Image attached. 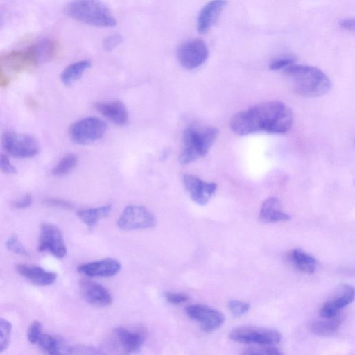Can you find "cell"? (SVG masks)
I'll use <instances>...</instances> for the list:
<instances>
[{
	"label": "cell",
	"instance_id": "cell-5",
	"mask_svg": "<svg viewBox=\"0 0 355 355\" xmlns=\"http://www.w3.org/2000/svg\"><path fill=\"white\" fill-rule=\"evenodd\" d=\"M107 130L106 123L96 117H86L73 123L69 137L76 144L87 145L100 139Z\"/></svg>",
	"mask_w": 355,
	"mask_h": 355
},
{
	"label": "cell",
	"instance_id": "cell-34",
	"mask_svg": "<svg viewBox=\"0 0 355 355\" xmlns=\"http://www.w3.org/2000/svg\"><path fill=\"white\" fill-rule=\"evenodd\" d=\"M6 245L9 250L15 254L20 255H27L28 254L25 247L15 236L9 238Z\"/></svg>",
	"mask_w": 355,
	"mask_h": 355
},
{
	"label": "cell",
	"instance_id": "cell-26",
	"mask_svg": "<svg viewBox=\"0 0 355 355\" xmlns=\"http://www.w3.org/2000/svg\"><path fill=\"white\" fill-rule=\"evenodd\" d=\"M111 206L109 205L101 206L98 207L82 209L77 212L78 218L85 225L92 227L98 221L110 214Z\"/></svg>",
	"mask_w": 355,
	"mask_h": 355
},
{
	"label": "cell",
	"instance_id": "cell-36",
	"mask_svg": "<svg viewBox=\"0 0 355 355\" xmlns=\"http://www.w3.org/2000/svg\"><path fill=\"white\" fill-rule=\"evenodd\" d=\"M0 170L7 174H15L17 173L16 168L8 157L1 153H0Z\"/></svg>",
	"mask_w": 355,
	"mask_h": 355
},
{
	"label": "cell",
	"instance_id": "cell-33",
	"mask_svg": "<svg viewBox=\"0 0 355 355\" xmlns=\"http://www.w3.org/2000/svg\"><path fill=\"white\" fill-rule=\"evenodd\" d=\"M42 334V324L39 321H33L28 327L27 337L32 344L37 343Z\"/></svg>",
	"mask_w": 355,
	"mask_h": 355
},
{
	"label": "cell",
	"instance_id": "cell-32",
	"mask_svg": "<svg viewBox=\"0 0 355 355\" xmlns=\"http://www.w3.org/2000/svg\"><path fill=\"white\" fill-rule=\"evenodd\" d=\"M123 41V37L121 34L113 33L103 39L102 47L106 51H111L119 46Z\"/></svg>",
	"mask_w": 355,
	"mask_h": 355
},
{
	"label": "cell",
	"instance_id": "cell-23",
	"mask_svg": "<svg viewBox=\"0 0 355 355\" xmlns=\"http://www.w3.org/2000/svg\"><path fill=\"white\" fill-rule=\"evenodd\" d=\"M289 259L293 265L302 272L311 274L315 270V258L300 249L291 250Z\"/></svg>",
	"mask_w": 355,
	"mask_h": 355
},
{
	"label": "cell",
	"instance_id": "cell-4",
	"mask_svg": "<svg viewBox=\"0 0 355 355\" xmlns=\"http://www.w3.org/2000/svg\"><path fill=\"white\" fill-rule=\"evenodd\" d=\"M65 12L80 22L96 27H112L117 24L110 9L100 0H73Z\"/></svg>",
	"mask_w": 355,
	"mask_h": 355
},
{
	"label": "cell",
	"instance_id": "cell-37",
	"mask_svg": "<svg viewBox=\"0 0 355 355\" xmlns=\"http://www.w3.org/2000/svg\"><path fill=\"white\" fill-rule=\"evenodd\" d=\"M32 202V197L30 194H26L23 198L14 203V207L17 209H24L30 206Z\"/></svg>",
	"mask_w": 355,
	"mask_h": 355
},
{
	"label": "cell",
	"instance_id": "cell-12",
	"mask_svg": "<svg viewBox=\"0 0 355 355\" xmlns=\"http://www.w3.org/2000/svg\"><path fill=\"white\" fill-rule=\"evenodd\" d=\"M354 298V289L349 284L338 286L319 310L322 318H330L338 314L340 309L349 304Z\"/></svg>",
	"mask_w": 355,
	"mask_h": 355
},
{
	"label": "cell",
	"instance_id": "cell-20",
	"mask_svg": "<svg viewBox=\"0 0 355 355\" xmlns=\"http://www.w3.org/2000/svg\"><path fill=\"white\" fill-rule=\"evenodd\" d=\"M259 218L263 223H273L288 220L290 216L282 211L281 202L277 198L270 197L261 205Z\"/></svg>",
	"mask_w": 355,
	"mask_h": 355
},
{
	"label": "cell",
	"instance_id": "cell-8",
	"mask_svg": "<svg viewBox=\"0 0 355 355\" xmlns=\"http://www.w3.org/2000/svg\"><path fill=\"white\" fill-rule=\"evenodd\" d=\"M178 60L180 65L189 70L203 64L209 56L206 43L199 39H190L182 43L178 49Z\"/></svg>",
	"mask_w": 355,
	"mask_h": 355
},
{
	"label": "cell",
	"instance_id": "cell-21",
	"mask_svg": "<svg viewBox=\"0 0 355 355\" xmlns=\"http://www.w3.org/2000/svg\"><path fill=\"white\" fill-rule=\"evenodd\" d=\"M40 347L49 354H71V347L58 336L42 334L37 342Z\"/></svg>",
	"mask_w": 355,
	"mask_h": 355
},
{
	"label": "cell",
	"instance_id": "cell-11",
	"mask_svg": "<svg viewBox=\"0 0 355 355\" xmlns=\"http://www.w3.org/2000/svg\"><path fill=\"white\" fill-rule=\"evenodd\" d=\"M38 250L48 251L58 258L67 254V247L60 229L53 224L44 223L41 225Z\"/></svg>",
	"mask_w": 355,
	"mask_h": 355
},
{
	"label": "cell",
	"instance_id": "cell-27",
	"mask_svg": "<svg viewBox=\"0 0 355 355\" xmlns=\"http://www.w3.org/2000/svg\"><path fill=\"white\" fill-rule=\"evenodd\" d=\"M78 156L69 153L64 156L52 169V173L56 176H63L70 173L77 165Z\"/></svg>",
	"mask_w": 355,
	"mask_h": 355
},
{
	"label": "cell",
	"instance_id": "cell-7",
	"mask_svg": "<svg viewBox=\"0 0 355 355\" xmlns=\"http://www.w3.org/2000/svg\"><path fill=\"white\" fill-rule=\"evenodd\" d=\"M155 224V217L148 209L135 205L127 206L117 220L118 227L123 230L148 229Z\"/></svg>",
	"mask_w": 355,
	"mask_h": 355
},
{
	"label": "cell",
	"instance_id": "cell-40",
	"mask_svg": "<svg viewBox=\"0 0 355 355\" xmlns=\"http://www.w3.org/2000/svg\"><path fill=\"white\" fill-rule=\"evenodd\" d=\"M9 79L4 75L0 68V87H6L9 84Z\"/></svg>",
	"mask_w": 355,
	"mask_h": 355
},
{
	"label": "cell",
	"instance_id": "cell-22",
	"mask_svg": "<svg viewBox=\"0 0 355 355\" xmlns=\"http://www.w3.org/2000/svg\"><path fill=\"white\" fill-rule=\"evenodd\" d=\"M92 65L89 60H83L68 65L61 73V81L69 86L79 80L85 71Z\"/></svg>",
	"mask_w": 355,
	"mask_h": 355
},
{
	"label": "cell",
	"instance_id": "cell-39",
	"mask_svg": "<svg viewBox=\"0 0 355 355\" xmlns=\"http://www.w3.org/2000/svg\"><path fill=\"white\" fill-rule=\"evenodd\" d=\"M340 26L349 31H354L355 21L354 19H345L339 21Z\"/></svg>",
	"mask_w": 355,
	"mask_h": 355
},
{
	"label": "cell",
	"instance_id": "cell-17",
	"mask_svg": "<svg viewBox=\"0 0 355 355\" xmlns=\"http://www.w3.org/2000/svg\"><path fill=\"white\" fill-rule=\"evenodd\" d=\"M94 107L103 116L117 125H124L128 122V109L120 101L97 102Z\"/></svg>",
	"mask_w": 355,
	"mask_h": 355
},
{
	"label": "cell",
	"instance_id": "cell-13",
	"mask_svg": "<svg viewBox=\"0 0 355 355\" xmlns=\"http://www.w3.org/2000/svg\"><path fill=\"white\" fill-rule=\"evenodd\" d=\"M182 181L191 200L199 205H205L217 189L216 183L205 182L191 174H184Z\"/></svg>",
	"mask_w": 355,
	"mask_h": 355
},
{
	"label": "cell",
	"instance_id": "cell-29",
	"mask_svg": "<svg viewBox=\"0 0 355 355\" xmlns=\"http://www.w3.org/2000/svg\"><path fill=\"white\" fill-rule=\"evenodd\" d=\"M243 354H269V355H277L282 354V353L279 350V349L271 346V345H260V346L256 347H250L248 349H245V351L243 352Z\"/></svg>",
	"mask_w": 355,
	"mask_h": 355
},
{
	"label": "cell",
	"instance_id": "cell-19",
	"mask_svg": "<svg viewBox=\"0 0 355 355\" xmlns=\"http://www.w3.org/2000/svg\"><path fill=\"white\" fill-rule=\"evenodd\" d=\"M114 338L116 344L128 353L138 351L144 342V336L142 333L123 327L115 329Z\"/></svg>",
	"mask_w": 355,
	"mask_h": 355
},
{
	"label": "cell",
	"instance_id": "cell-24",
	"mask_svg": "<svg viewBox=\"0 0 355 355\" xmlns=\"http://www.w3.org/2000/svg\"><path fill=\"white\" fill-rule=\"evenodd\" d=\"M55 44L51 40H43L34 44L27 50L34 62L37 64L53 58L55 53Z\"/></svg>",
	"mask_w": 355,
	"mask_h": 355
},
{
	"label": "cell",
	"instance_id": "cell-30",
	"mask_svg": "<svg viewBox=\"0 0 355 355\" xmlns=\"http://www.w3.org/2000/svg\"><path fill=\"white\" fill-rule=\"evenodd\" d=\"M295 58L292 55H282L277 57L270 62L269 69L272 71L280 70L294 64Z\"/></svg>",
	"mask_w": 355,
	"mask_h": 355
},
{
	"label": "cell",
	"instance_id": "cell-31",
	"mask_svg": "<svg viewBox=\"0 0 355 355\" xmlns=\"http://www.w3.org/2000/svg\"><path fill=\"white\" fill-rule=\"evenodd\" d=\"M228 308L234 317H240L249 311L250 304L240 300H232L229 301Z\"/></svg>",
	"mask_w": 355,
	"mask_h": 355
},
{
	"label": "cell",
	"instance_id": "cell-28",
	"mask_svg": "<svg viewBox=\"0 0 355 355\" xmlns=\"http://www.w3.org/2000/svg\"><path fill=\"white\" fill-rule=\"evenodd\" d=\"M12 332V324L5 318H0V352L9 345Z\"/></svg>",
	"mask_w": 355,
	"mask_h": 355
},
{
	"label": "cell",
	"instance_id": "cell-18",
	"mask_svg": "<svg viewBox=\"0 0 355 355\" xmlns=\"http://www.w3.org/2000/svg\"><path fill=\"white\" fill-rule=\"evenodd\" d=\"M17 272L31 282L40 286H49L56 279L57 275L33 264L19 263L16 266Z\"/></svg>",
	"mask_w": 355,
	"mask_h": 355
},
{
	"label": "cell",
	"instance_id": "cell-35",
	"mask_svg": "<svg viewBox=\"0 0 355 355\" xmlns=\"http://www.w3.org/2000/svg\"><path fill=\"white\" fill-rule=\"evenodd\" d=\"M166 300L173 304H181L186 302L189 297L182 293L168 292L165 293Z\"/></svg>",
	"mask_w": 355,
	"mask_h": 355
},
{
	"label": "cell",
	"instance_id": "cell-9",
	"mask_svg": "<svg viewBox=\"0 0 355 355\" xmlns=\"http://www.w3.org/2000/svg\"><path fill=\"white\" fill-rule=\"evenodd\" d=\"M1 144L6 151L17 157H31L39 152L36 139L31 135L6 132L1 137Z\"/></svg>",
	"mask_w": 355,
	"mask_h": 355
},
{
	"label": "cell",
	"instance_id": "cell-10",
	"mask_svg": "<svg viewBox=\"0 0 355 355\" xmlns=\"http://www.w3.org/2000/svg\"><path fill=\"white\" fill-rule=\"evenodd\" d=\"M186 313L197 322L205 332L218 329L225 322V315L220 311L203 304H192L187 307Z\"/></svg>",
	"mask_w": 355,
	"mask_h": 355
},
{
	"label": "cell",
	"instance_id": "cell-16",
	"mask_svg": "<svg viewBox=\"0 0 355 355\" xmlns=\"http://www.w3.org/2000/svg\"><path fill=\"white\" fill-rule=\"evenodd\" d=\"M227 4L226 0H211L205 5L197 18L198 31L202 34L207 33L216 24Z\"/></svg>",
	"mask_w": 355,
	"mask_h": 355
},
{
	"label": "cell",
	"instance_id": "cell-14",
	"mask_svg": "<svg viewBox=\"0 0 355 355\" xmlns=\"http://www.w3.org/2000/svg\"><path fill=\"white\" fill-rule=\"evenodd\" d=\"M81 295L89 304L96 306H107L112 304L110 292L101 284L89 279L80 282Z\"/></svg>",
	"mask_w": 355,
	"mask_h": 355
},
{
	"label": "cell",
	"instance_id": "cell-25",
	"mask_svg": "<svg viewBox=\"0 0 355 355\" xmlns=\"http://www.w3.org/2000/svg\"><path fill=\"white\" fill-rule=\"evenodd\" d=\"M323 320L313 322L311 325V331L318 336H328L338 330L342 323L339 314L330 317L322 318Z\"/></svg>",
	"mask_w": 355,
	"mask_h": 355
},
{
	"label": "cell",
	"instance_id": "cell-15",
	"mask_svg": "<svg viewBox=\"0 0 355 355\" xmlns=\"http://www.w3.org/2000/svg\"><path fill=\"white\" fill-rule=\"evenodd\" d=\"M121 268V263L113 258H107L78 266V272L88 277H112Z\"/></svg>",
	"mask_w": 355,
	"mask_h": 355
},
{
	"label": "cell",
	"instance_id": "cell-1",
	"mask_svg": "<svg viewBox=\"0 0 355 355\" xmlns=\"http://www.w3.org/2000/svg\"><path fill=\"white\" fill-rule=\"evenodd\" d=\"M293 114L279 101L259 103L237 112L230 121L231 130L239 135L258 132L284 134L291 128Z\"/></svg>",
	"mask_w": 355,
	"mask_h": 355
},
{
	"label": "cell",
	"instance_id": "cell-41",
	"mask_svg": "<svg viewBox=\"0 0 355 355\" xmlns=\"http://www.w3.org/2000/svg\"><path fill=\"white\" fill-rule=\"evenodd\" d=\"M27 105L31 108H35L37 105V101L31 97H28L26 101Z\"/></svg>",
	"mask_w": 355,
	"mask_h": 355
},
{
	"label": "cell",
	"instance_id": "cell-2",
	"mask_svg": "<svg viewBox=\"0 0 355 355\" xmlns=\"http://www.w3.org/2000/svg\"><path fill=\"white\" fill-rule=\"evenodd\" d=\"M284 73L293 91L304 97L320 96L331 88L329 77L315 67L294 63L285 68Z\"/></svg>",
	"mask_w": 355,
	"mask_h": 355
},
{
	"label": "cell",
	"instance_id": "cell-3",
	"mask_svg": "<svg viewBox=\"0 0 355 355\" xmlns=\"http://www.w3.org/2000/svg\"><path fill=\"white\" fill-rule=\"evenodd\" d=\"M219 130L214 126L191 125L182 135L179 162L188 164L207 155L216 141Z\"/></svg>",
	"mask_w": 355,
	"mask_h": 355
},
{
	"label": "cell",
	"instance_id": "cell-6",
	"mask_svg": "<svg viewBox=\"0 0 355 355\" xmlns=\"http://www.w3.org/2000/svg\"><path fill=\"white\" fill-rule=\"evenodd\" d=\"M229 337L234 341L242 343L272 345L280 341L282 336L276 329L243 326L233 329Z\"/></svg>",
	"mask_w": 355,
	"mask_h": 355
},
{
	"label": "cell",
	"instance_id": "cell-38",
	"mask_svg": "<svg viewBox=\"0 0 355 355\" xmlns=\"http://www.w3.org/2000/svg\"><path fill=\"white\" fill-rule=\"evenodd\" d=\"M45 203L51 206H56L64 208L71 207V205L62 200L57 198H48L45 200Z\"/></svg>",
	"mask_w": 355,
	"mask_h": 355
}]
</instances>
